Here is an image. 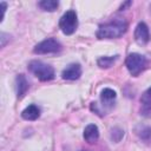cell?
<instances>
[{
    "label": "cell",
    "mask_w": 151,
    "mask_h": 151,
    "mask_svg": "<svg viewBox=\"0 0 151 151\" xmlns=\"http://www.w3.org/2000/svg\"><path fill=\"white\" fill-rule=\"evenodd\" d=\"M39 116H40V109L34 104L28 105L21 112V117L24 119H26V120H35V119L39 118Z\"/></svg>",
    "instance_id": "obj_11"
},
{
    "label": "cell",
    "mask_w": 151,
    "mask_h": 151,
    "mask_svg": "<svg viewBox=\"0 0 151 151\" xmlns=\"http://www.w3.org/2000/svg\"><path fill=\"white\" fill-rule=\"evenodd\" d=\"M117 94L112 88H104L100 94V100L103 103V106L105 107H112L114 105Z\"/></svg>",
    "instance_id": "obj_9"
},
{
    "label": "cell",
    "mask_w": 151,
    "mask_h": 151,
    "mask_svg": "<svg viewBox=\"0 0 151 151\" xmlns=\"http://www.w3.org/2000/svg\"><path fill=\"white\" fill-rule=\"evenodd\" d=\"M61 51V44L54 38H47L35 45L33 52L37 54H51Z\"/></svg>",
    "instance_id": "obj_5"
},
{
    "label": "cell",
    "mask_w": 151,
    "mask_h": 151,
    "mask_svg": "<svg viewBox=\"0 0 151 151\" xmlns=\"http://www.w3.org/2000/svg\"><path fill=\"white\" fill-rule=\"evenodd\" d=\"M59 27H60L61 32L66 35H70V34L74 33V31L78 27L77 13L73 9H70L66 13H64L63 17L59 20Z\"/></svg>",
    "instance_id": "obj_3"
},
{
    "label": "cell",
    "mask_w": 151,
    "mask_h": 151,
    "mask_svg": "<svg viewBox=\"0 0 151 151\" xmlns=\"http://www.w3.org/2000/svg\"><path fill=\"white\" fill-rule=\"evenodd\" d=\"M98 138H99V130H98V126L94 125V124L87 125V126L85 127V130H84V139H85L87 143L92 144V143L97 142Z\"/></svg>",
    "instance_id": "obj_10"
},
{
    "label": "cell",
    "mask_w": 151,
    "mask_h": 151,
    "mask_svg": "<svg viewBox=\"0 0 151 151\" xmlns=\"http://www.w3.org/2000/svg\"><path fill=\"white\" fill-rule=\"evenodd\" d=\"M131 4H132V2H131V1H127V2H125V4H124V5H122V6H120V9H124V8H125V7H126V6H130V5H131Z\"/></svg>",
    "instance_id": "obj_17"
},
{
    "label": "cell",
    "mask_w": 151,
    "mask_h": 151,
    "mask_svg": "<svg viewBox=\"0 0 151 151\" xmlns=\"http://www.w3.org/2000/svg\"><path fill=\"white\" fill-rule=\"evenodd\" d=\"M81 76V67L79 64H70L61 73L63 79L66 80H76Z\"/></svg>",
    "instance_id": "obj_7"
},
{
    "label": "cell",
    "mask_w": 151,
    "mask_h": 151,
    "mask_svg": "<svg viewBox=\"0 0 151 151\" xmlns=\"http://www.w3.org/2000/svg\"><path fill=\"white\" fill-rule=\"evenodd\" d=\"M118 59V55H111V57H100L97 60V64L101 68H109L112 66V64Z\"/></svg>",
    "instance_id": "obj_13"
},
{
    "label": "cell",
    "mask_w": 151,
    "mask_h": 151,
    "mask_svg": "<svg viewBox=\"0 0 151 151\" xmlns=\"http://www.w3.org/2000/svg\"><path fill=\"white\" fill-rule=\"evenodd\" d=\"M138 134L142 139L144 140H149L151 138V129L147 127V126H142L140 127V131H138Z\"/></svg>",
    "instance_id": "obj_15"
},
{
    "label": "cell",
    "mask_w": 151,
    "mask_h": 151,
    "mask_svg": "<svg viewBox=\"0 0 151 151\" xmlns=\"http://www.w3.org/2000/svg\"><path fill=\"white\" fill-rule=\"evenodd\" d=\"M125 65L132 76H138L146 66V59L139 53H130L125 60Z\"/></svg>",
    "instance_id": "obj_4"
},
{
    "label": "cell",
    "mask_w": 151,
    "mask_h": 151,
    "mask_svg": "<svg viewBox=\"0 0 151 151\" xmlns=\"http://www.w3.org/2000/svg\"><path fill=\"white\" fill-rule=\"evenodd\" d=\"M134 40L139 45H145V44L149 42V40H150V32H149V27H147V25L145 22H139L136 26Z\"/></svg>",
    "instance_id": "obj_6"
},
{
    "label": "cell",
    "mask_w": 151,
    "mask_h": 151,
    "mask_svg": "<svg viewBox=\"0 0 151 151\" xmlns=\"http://www.w3.org/2000/svg\"><path fill=\"white\" fill-rule=\"evenodd\" d=\"M140 113L144 117H151V87H149L140 97Z\"/></svg>",
    "instance_id": "obj_8"
},
{
    "label": "cell",
    "mask_w": 151,
    "mask_h": 151,
    "mask_svg": "<svg viewBox=\"0 0 151 151\" xmlns=\"http://www.w3.org/2000/svg\"><path fill=\"white\" fill-rule=\"evenodd\" d=\"M15 85H17V94L18 97H22L27 90H28V81L24 74H19L15 79Z\"/></svg>",
    "instance_id": "obj_12"
},
{
    "label": "cell",
    "mask_w": 151,
    "mask_h": 151,
    "mask_svg": "<svg viewBox=\"0 0 151 151\" xmlns=\"http://www.w3.org/2000/svg\"><path fill=\"white\" fill-rule=\"evenodd\" d=\"M1 11H2V18H4V14H5V11H6V7H7V5H6V2H4V1H1Z\"/></svg>",
    "instance_id": "obj_16"
},
{
    "label": "cell",
    "mask_w": 151,
    "mask_h": 151,
    "mask_svg": "<svg viewBox=\"0 0 151 151\" xmlns=\"http://www.w3.org/2000/svg\"><path fill=\"white\" fill-rule=\"evenodd\" d=\"M127 29V22L122 19H117L112 22L101 25L97 31L98 39H113L122 37Z\"/></svg>",
    "instance_id": "obj_1"
},
{
    "label": "cell",
    "mask_w": 151,
    "mask_h": 151,
    "mask_svg": "<svg viewBox=\"0 0 151 151\" xmlns=\"http://www.w3.org/2000/svg\"><path fill=\"white\" fill-rule=\"evenodd\" d=\"M28 70L40 80L47 81L54 78V70L51 65L45 64L40 60H32L28 64Z\"/></svg>",
    "instance_id": "obj_2"
},
{
    "label": "cell",
    "mask_w": 151,
    "mask_h": 151,
    "mask_svg": "<svg viewBox=\"0 0 151 151\" xmlns=\"http://www.w3.org/2000/svg\"><path fill=\"white\" fill-rule=\"evenodd\" d=\"M38 5H39V7L42 8L44 11L53 12V11H55V9L58 8L59 2L55 1V0H42V1H40Z\"/></svg>",
    "instance_id": "obj_14"
}]
</instances>
